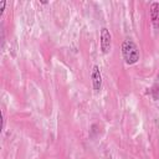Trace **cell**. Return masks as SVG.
Masks as SVG:
<instances>
[{
	"mask_svg": "<svg viewBox=\"0 0 159 159\" xmlns=\"http://www.w3.org/2000/svg\"><path fill=\"white\" fill-rule=\"evenodd\" d=\"M122 56L127 65H134L139 60V48L132 40H124L122 43Z\"/></svg>",
	"mask_w": 159,
	"mask_h": 159,
	"instance_id": "1",
	"label": "cell"
},
{
	"mask_svg": "<svg viewBox=\"0 0 159 159\" xmlns=\"http://www.w3.org/2000/svg\"><path fill=\"white\" fill-rule=\"evenodd\" d=\"M101 50L103 53H108L112 47V35L107 27L101 29Z\"/></svg>",
	"mask_w": 159,
	"mask_h": 159,
	"instance_id": "2",
	"label": "cell"
},
{
	"mask_svg": "<svg viewBox=\"0 0 159 159\" xmlns=\"http://www.w3.org/2000/svg\"><path fill=\"white\" fill-rule=\"evenodd\" d=\"M91 80H92V86L93 89L96 92H99L102 89V75H101V70L97 65H94L92 67V72H91Z\"/></svg>",
	"mask_w": 159,
	"mask_h": 159,
	"instance_id": "3",
	"label": "cell"
},
{
	"mask_svg": "<svg viewBox=\"0 0 159 159\" xmlns=\"http://www.w3.org/2000/svg\"><path fill=\"white\" fill-rule=\"evenodd\" d=\"M150 20L155 29H159V2H153L150 5Z\"/></svg>",
	"mask_w": 159,
	"mask_h": 159,
	"instance_id": "4",
	"label": "cell"
},
{
	"mask_svg": "<svg viewBox=\"0 0 159 159\" xmlns=\"http://www.w3.org/2000/svg\"><path fill=\"white\" fill-rule=\"evenodd\" d=\"M152 93H153V97H154L155 99H158V101H159V86H155V87H153V91H152Z\"/></svg>",
	"mask_w": 159,
	"mask_h": 159,
	"instance_id": "5",
	"label": "cell"
},
{
	"mask_svg": "<svg viewBox=\"0 0 159 159\" xmlns=\"http://www.w3.org/2000/svg\"><path fill=\"white\" fill-rule=\"evenodd\" d=\"M5 5H6V1H1V4H0V14H2V11H4V7H5Z\"/></svg>",
	"mask_w": 159,
	"mask_h": 159,
	"instance_id": "6",
	"label": "cell"
},
{
	"mask_svg": "<svg viewBox=\"0 0 159 159\" xmlns=\"http://www.w3.org/2000/svg\"><path fill=\"white\" fill-rule=\"evenodd\" d=\"M157 80H158V82H159V73H158V76H157Z\"/></svg>",
	"mask_w": 159,
	"mask_h": 159,
	"instance_id": "7",
	"label": "cell"
}]
</instances>
